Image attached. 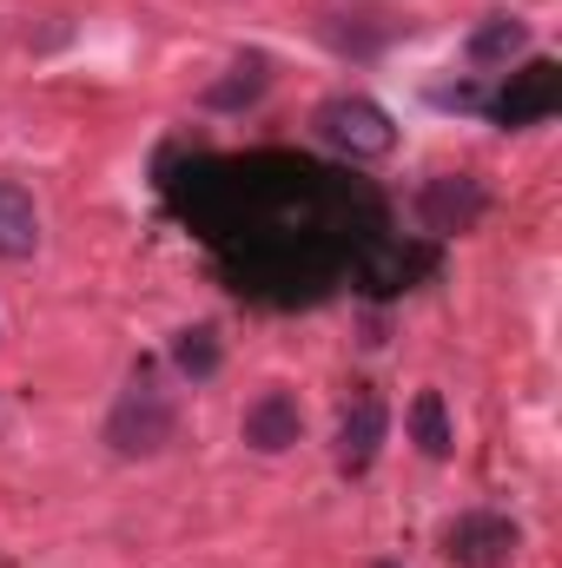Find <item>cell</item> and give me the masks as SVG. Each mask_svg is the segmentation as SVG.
Listing matches in <instances>:
<instances>
[{
    "label": "cell",
    "instance_id": "cell-1",
    "mask_svg": "<svg viewBox=\"0 0 562 568\" xmlns=\"http://www.w3.org/2000/svg\"><path fill=\"white\" fill-rule=\"evenodd\" d=\"M311 133L331 145L338 159H351V165L398 152V120H391L371 93H331V100L311 113Z\"/></svg>",
    "mask_w": 562,
    "mask_h": 568
},
{
    "label": "cell",
    "instance_id": "cell-2",
    "mask_svg": "<svg viewBox=\"0 0 562 568\" xmlns=\"http://www.w3.org/2000/svg\"><path fill=\"white\" fill-rule=\"evenodd\" d=\"M172 436H179V404H172V390H159L152 371H140L107 417V443H113V456H159Z\"/></svg>",
    "mask_w": 562,
    "mask_h": 568
},
{
    "label": "cell",
    "instance_id": "cell-3",
    "mask_svg": "<svg viewBox=\"0 0 562 568\" xmlns=\"http://www.w3.org/2000/svg\"><path fill=\"white\" fill-rule=\"evenodd\" d=\"M523 549V529L496 509H463L450 529H443V556L456 568H510Z\"/></svg>",
    "mask_w": 562,
    "mask_h": 568
},
{
    "label": "cell",
    "instance_id": "cell-4",
    "mask_svg": "<svg viewBox=\"0 0 562 568\" xmlns=\"http://www.w3.org/2000/svg\"><path fill=\"white\" fill-rule=\"evenodd\" d=\"M556 106H562V67L556 60H530V67L510 73V87L490 100V120H496L503 133H516V126H543Z\"/></svg>",
    "mask_w": 562,
    "mask_h": 568
},
{
    "label": "cell",
    "instance_id": "cell-5",
    "mask_svg": "<svg viewBox=\"0 0 562 568\" xmlns=\"http://www.w3.org/2000/svg\"><path fill=\"white\" fill-rule=\"evenodd\" d=\"M483 212H490V192H483L470 172H456V179H430V185L418 192V219H423V232H436V239L470 232Z\"/></svg>",
    "mask_w": 562,
    "mask_h": 568
},
{
    "label": "cell",
    "instance_id": "cell-6",
    "mask_svg": "<svg viewBox=\"0 0 562 568\" xmlns=\"http://www.w3.org/2000/svg\"><path fill=\"white\" fill-rule=\"evenodd\" d=\"M384 436H391V410H384V397H378L371 384H358V397L344 404V424H338V463H344L351 476H364V469L378 463Z\"/></svg>",
    "mask_w": 562,
    "mask_h": 568
},
{
    "label": "cell",
    "instance_id": "cell-7",
    "mask_svg": "<svg viewBox=\"0 0 562 568\" xmlns=\"http://www.w3.org/2000/svg\"><path fill=\"white\" fill-rule=\"evenodd\" d=\"M245 443L259 449V456H279V449H291L298 436H304V410H298V397L291 390H259L252 404H245Z\"/></svg>",
    "mask_w": 562,
    "mask_h": 568
},
{
    "label": "cell",
    "instance_id": "cell-8",
    "mask_svg": "<svg viewBox=\"0 0 562 568\" xmlns=\"http://www.w3.org/2000/svg\"><path fill=\"white\" fill-rule=\"evenodd\" d=\"M40 252V205L20 179H0V258H33Z\"/></svg>",
    "mask_w": 562,
    "mask_h": 568
},
{
    "label": "cell",
    "instance_id": "cell-9",
    "mask_svg": "<svg viewBox=\"0 0 562 568\" xmlns=\"http://www.w3.org/2000/svg\"><path fill=\"white\" fill-rule=\"evenodd\" d=\"M516 53H530V27L516 13H490L476 33H470V60L476 67H510Z\"/></svg>",
    "mask_w": 562,
    "mask_h": 568
},
{
    "label": "cell",
    "instance_id": "cell-10",
    "mask_svg": "<svg viewBox=\"0 0 562 568\" xmlns=\"http://www.w3.org/2000/svg\"><path fill=\"white\" fill-rule=\"evenodd\" d=\"M265 80H272V60H265V53H245V60L232 67V80H219V87L205 93V106H219V113H239V106H252V100L265 93Z\"/></svg>",
    "mask_w": 562,
    "mask_h": 568
},
{
    "label": "cell",
    "instance_id": "cell-11",
    "mask_svg": "<svg viewBox=\"0 0 562 568\" xmlns=\"http://www.w3.org/2000/svg\"><path fill=\"white\" fill-rule=\"evenodd\" d=\"M219 357H225V351H219V331H212V324H192V331H179V337H172V364H179L192 384L219 377Z\"/></svg>",
    "mask_w": 562,
    "mask_h": 568
},
{
    "label": "cell",
    "instance_id": "cell-12",
    "mask_svg": "<svg viewBox=\"0 0 562 568\" xmlns=\"http://www.w3.org/2000/svg\"><path fill=\"white\" fill-rule=\"evenodd\" d=\"M411 436H418V449L423 456H450V410H443V397L436 390H418L411 397Z\"/></svg>",
    "mask_w": 562,
    "mask_h": 568
},
{
    "label": "cell",
    "instance_id": "cell-13",
    "mask_svg": "<svg viewBox=\"0 0 562 568\" xmlns=\"http://www.w3.org/2000/svg\"><path fill=\"white\" fill-rule=\"evenodd\" d=\"M378 568H398V562H378Z\"/></svg>",
    "mask_w": 562,
    "mask_h": 568
}]
</instances>
